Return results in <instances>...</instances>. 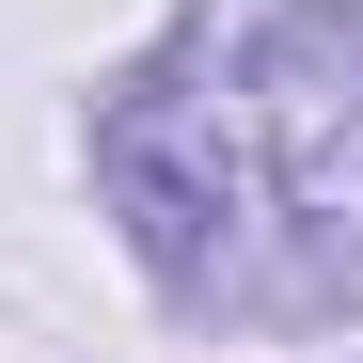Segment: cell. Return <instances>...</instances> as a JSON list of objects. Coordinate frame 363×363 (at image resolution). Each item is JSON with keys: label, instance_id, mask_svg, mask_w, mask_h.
Wrapping results in <instances>:
<instances>
[{"label": "cell", "instance_id": "cell-1", "mask_svg": "<svg viewBox=\"0 0 363 363\" xmlns=\"http://www.w3.org/2000/svg\"><path fill=\"white\" fill-rule=\"evenodd\" d=\"M111 206L143 269L221 316L363 300V16L347 0H221L111 111Z\"/></svg>", "mask_w": 363, "mask_h": 363}]
</instances>
